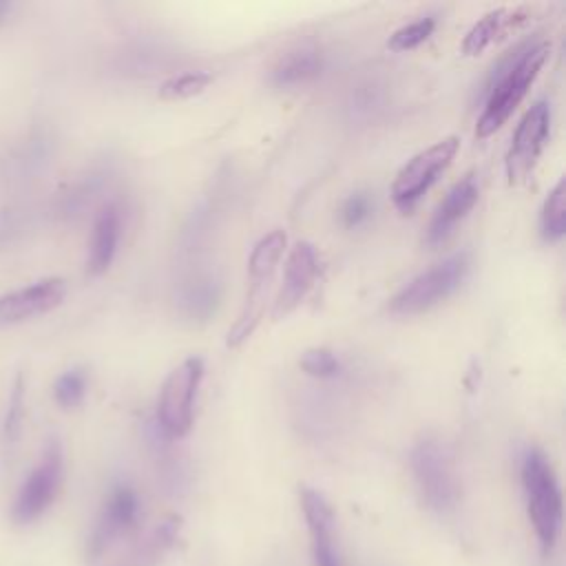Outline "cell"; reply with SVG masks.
I'll use <instances>...</instances> for the list:
<instances>
[{"label":"cell","mask_w":566,"mask_h":566,"mask_svg":"<svg viewBox=\"0 0 566 566\" xmlns=\"http://www.w3.org/2000/svg\"><path fill=\"white\" fill-rule=\"evenodd\" d=\"M548 133H551V106L546 99H537L522 115L513 133L511 146L506 150L504 168L511 186H520L531 177L548 142Z\"/></svg>","instance_id":"obj_10"},{"label":"cell","mask_w":566,"mask_h":566,"mask_svg":"<svg viewBox=\"0 0 566 566\" xmlns=\"http://www.w3.org/2000/svg\"><path fill=\"white\" fill-rule=\"evenodd\" d=\"M298 367H301L307 376L325 380V378H334V376L340 371V360H338V356H336L332 349H327V347H312V349H307V352L301 356Z\"/></svg>","instance_id":"obj_26"},{"label":"cell","mask_w":566,"mask_h":566,"mask_svg":"<svg viewBox=\"0 0 566 566\" xmlns=\"http://www.w3.org/2000/svg\"><path fill=\"white\" fill-rule=\"evenodd\" d=\"M22 418H24V378L22 374L15 376L11 394H9V402H7V411H4V420H2V433L7 440H15L22 427Z\"/></svg>","instance_id":"obj_27"},{"label":"cell","mask_w":566,"mask_h":566,"mask_svg":"<svg viewBox=\"0 0 566 566\" xmlns=\"http://www.w3.org/2000/svg\"><path fill=\"white\" fill-rule=\"evenodd\" d=\"M88 389V376L84 367H71L64 369L55 382H53V400L62 407V409H73L77 405H82L84 396Z\"/></svg>","instance_id":"obj_24"},{"label":"cell","mask_w":566,"mask_h":566,"mask_svg":"<svg viewBox=\"0 0 566 566\" xmlns=\"http://www.w3.org/2000/svg\"><path fill=\"white\" fill-rule=\"evenodd\" d=\"M436 29V18L433 15H422L418 20H411L402 27H398L389 40H387V46L391 51H411L416 46H420Z\"/></svg>","instance_id":"obj_25"},{"label":"cell","mask_w":566,"mask_h":566,"mask_svg":"<svg viewBox=\"0 0 566 566\" xmlns=\"http://www.w3.org/2000/svg\"><path fill=\"white\" fill-rule=\"evenodd\" d=\"M325 55L316 44H298L285 51L270 71V80L279 88H294L321 75Z\"/></svg>","instance_id":"obj_16"},{"label":"cell","mask_w":566,"mask_h":566,"mask_svg":"<svg viewBox=\"0 0 566 566\" xmlns=\"http://www.w3.org/2000/svg\"><path fill=\"white\" fill-rule=\"evenodd\" d=\"M321 272L318 252L310 241H296L285 259V272L281 290L274 298L272 316L283 318L294 312L316 285Z\"/></svg>","instance_id":"obj_13"},{"label":"cell","mask_w":566,"mask_h":566,"mask_svg":"<svg viewBox=\"0 0 566 566\" xmlns=\"http://www.w3.org/2000/svg\"><path fill=\"white\" fill-rule=\"evenodd\" d=\"M13 9H15V2H11V0H0V24H4V22L11 18Z\"/></svg>","instance_id":"obj_30"},{"label":"cell","mask_w":566,"mask_h":566,"mask_svg":"<svg viewBox=\"0 0 566 566\" xmlns=\"http://www.w3.org/2000/svg\"><path fill=\"white\" fill-rule=\"evenodd\" d=\"M564 197H566V188H564V179H559L548 190V195L542 203V212H539V228H542V237L546 241H559L564 237V230H566Z\"/></svg>","instance_id":"obj_22"},{"label":"cell","mask_w":566,"mask_h":566,"mask_svg":"<svg viewBox=\"0 0 566 566\" xmlns=\"http://www.w3.org/2000/svg\"><path fill=\"white\" fill-rule=\"evenodd\" d=\"M203 360L188 356L164 380L157 398L155 427L166 440H179L192 429L195 402L203 380Z\"/></svg>","instance_id":"obj_5"},{"label":"cell","mask_w":566,"mask_h":566,"mask_svg":"<svg viewBox=\"0 0 566 566\" xmlns=\"http://www.w3.org/2000/svg\"><path fill=\"white\" fill-rule=\"evenodd\" d=\"M548 51L551 46L546 40L531 38L515 44L493 64L484 84L486 91L482 113L475 122V137L484 139L506 124L539 75Z\"/></svg>","instance_id":"obj_1"},{"label":"cell","mask_w":566,"mask_h":566,"mask_svg":"<svg viewBox=\"0 0 566 566\" xmlns=\"http://www.w3.org/2000/svg\"><path fill=\"white\" fill-rule=\"evenodd\" d=\"M64 482V451L60 440H49L40 460L15 491L9 509V517L15 526H29L38 522L57 500Z\"/></svg>","instance_id":"obj_6"},{"label":"cell","mask_w":566,"mask_h":566,"mask_svg":"<svg viewBox=\"0 0 566 566\" xmlns=\"http://www.w3.org/2000/svg\"><path fill=\"white\" fill-rule=\"evenodd\" d=\"M522 491L526 500L528 522L535 531L537 544L544 555H548L562 531V489L553 471L551 460L539 449H528L520 467Z\"/></svg>","instance_id":"obj_2"},{"label":"cell","mask_w":566,"mask_h":566,"mask_svg":"<svg viewBox=\"0 0 566 566\" xmlns=\"http://www.w3.org/2000/svg\"><path fill=\"white\" fill-rule=\"evenodd\" d=\"M480 197V186L473 172L464 175L460 181L451 186V190L444 195V199L438 203L427 232H424V243L427 245H440L444 243L458 223L471 212V208L478 203Z\"/></svg>","instance_id":"obj_14"},{"label":"cell","mask_w":566,"mask_h":566,"mask_svg":"<svg viewBox=\"0 0 566 566\" xmlns=\"http://www.w3.org/2000/svg\"><path fill=\"white\" fill-rule=\"evenodd\" d=\"M139 495L130 484H115L93 522L86 539V559L97 562L104 557L113 544L126 537L139 522Z\"/></svg>","instance_id":"obj_9"},{"label":"cell","mask_w":566,"mask_h":566,"mask_svg":"<svg viewBox=\"0 0 566 566\" xmlns=\"http://www.w3.org/2000/svg\"><path fill=\"white\" fill-rule=\"evenodd\" d=\"M387 82L378 75H365L360 77L347 95L345 102V113L352 122H360V124H369L374 122L385 108H387V99H389V91H387Z\"/></svg>","instance_id":"obj_20"},{"label":"cell","mask_w":566,"mask_h":566,"mask_svg":"<svg viewBox=\"0 0 566 566\" xmlns=\"http://www.w3.org/2000/svg\"><path fill=\"white\" fill-rule=\"evenodd\" d=\"M66 296L62 276H44L18 290L0 294V327L31 321L57 307Z\"/></svg>","instance_id":"obj_12"},{"label":"cell","mask_w":566,"mask_h":566,"mask_svg":"<svg viewBox=\"0 0 566 566\" xmlns=\"http://www.w3.org/2000/svg\"><path fill=\"white\" fill-rule=\"evenodd\" d=\"M298 502L310 533L314 566H343V555L336 535V515L329 500L312 486L298 489Z\"/></svg>","instance_id":"obj_11"},{"label":"cell","mask_w":566,"mask_h":566,"mask_svg":"<svg viewBox=\"0 0 566 566\" xmlns=\"http://www.w3.org/2000/svg\"><path fill=\"white\" fill-rule=\"evenodd\" d=\"M122 239V208L115 201H106L93 217V228L88 237L86 252V272L91 276L104 274L119 248Z\"/></svg>","instance_id":"obj_15"},{"label":"cell","mask_w":566,"mask_h":566,"mask_svg":"<svg viewBox=\"0 0 566 566\" xmlns=\"http://www.w3.org/2000/svg\"><path fill=\"white\" fill-rule=\"evenodd\" d=\"M471 259L467 252H455L440 263L427 268L413 276L391 301L389 307L394 314L411 316L436 307L440 301L449 298L467 279Z\"/></svg>","instance_id":"obj_7"},{"label":"cell","mask_w":566,"mask_h":566,"mask_svg":"<svg viewBox=\"0 0 566 566\" xmlns=\"http://www.w3.org/2000/svg\"><path fill=\"white\" fill-rule=\"evenodd\" d=\"M49 137L44 133H31L24 142L11 148L2 159V179L7 184H18L35 175L49 159Z\"/></svg>","instance_id":"obj_19"},{"label":"cell","mask_w":566,"mask_h":566,"mask_svg":"<svg viewBox=\"0 0 566 566\" xmlns=\"http://www.w3.org/2000/svg\"><path fill=\"white\" fill-rule=\"evenodd\" d=\"M409 464L424 504L436 513H451L460 502V478L444 440L422 436L411 447Z\"/></svg>","instance_id":"obj_4"},{"label":"cell","mask_w":566,"mask_h":566,"mask_svg":"<svg viewBox=\"0 0 566 566\" xmlns=\"http://www.w3.org/2000/svg\"><path fill=\"white\" fill-rule=\"evenodd\" d=\"M460 150V139L447 135L431 146L416 153L394 177L391 199L400 212H411L413 206L427 195V190L438 181V177L451 166L455 153Z\"/></svg>","instance_id":"obj_8"},{"label":"cell","mask_w":566,"mask_h":566,"mask_svg":"<svg viewBox=\"0 0 566 566\" xmlns=\"http://www.w3.org/2000/svg\"><path fill=\"white\" fill-rule=\"evenodd\" d=\"M210 82H212V75L208 71H186V73L172 75L166 82H161L159 97L168 99V102L188 99V97L203 93L210 86Z\"/></svg>","instance_id":"obj_23"},{"label":"cell","mask_w":566,"mask_h":566,"mask_svg":"<svg viewBox=\"0 0 566 566\" xmlns=\"http://www.w3.org/2000/svg\"><path fill=\"white\" fill-rule=\"evenodd\" d=\"M285 248H287V237L279 228L270 230L268 234H263L252 245V252L248 256V283H250V287H248V294H245V301H243V310L239 312L234 325L228 329V338H226L228 347H232V349L239 347L256 329V325L263 316L268 285L274 276L276 265L283 259Z\"/></svg>","instance_id":"obj_3"},{"label":"cell","mask_w":566,"mask_h":566,"mask_svg":"<svg viewBox=\"0 0 566 566\" xmlns=\"http://www.w3.org/2000/svg\"><path fill=\"white\" fill-rule=\"evenodd\" d=\"M221 298V283L212 272H197L181 283L177 294L179 312L190 321H206Z\"/></svg>","instance_id":"obj_18"},{"label":"cell","mask_w":566,"mask_h":566,"mask_svg":"<svg viewBox=\"0 0 566 566\" xmlns=\"http://www.w3.org/2000/svg\"><path fill=\"white\" fill-rule=\"evenodd\" d=\"M515 13L506 11V9H493L489 13H484L464 35L460 49L464 55H480L484 49H489L493 44V40L504 33L511 24H513Z\"/></svg>","instance_id":"obj_21"},{"label":"cell","mask_w":566,"mask_h":566,"mask_svg":"<svg viewBox=\"0 0 566 566\" xmlns=\"http://www.w3.org/2000/svg\"><path fill=\"white\" fill-rule=\"evenodd\" d=\"M340 223L345 228H358L365 223L371 214V197L367 192H354L349 195L340 206Z\"/></svg>","instance_id":"obj_29"},{"label":"cell","mask_w":566,"mask_h":566,"mask_svg":"<svg viewBox=\"0 0 566 566\" xmlns=\"http://www.w3.org/2000/svg\"><path fill=\"white\" fill-rule=\"evenodd\" d=\"M179 533H181V517L166 515L144 539L133 544L111 566H157L161 555H166L179 542Z\"/></svg>","instance_id":"obj_17"},{"label":"cell","mask_w":566,"mask_h":566,"mask_svg":"<svg viewBox=\"0 0 566 566\" xmlns=\"http://www.w3.org/2000/svg\"><path fill=\"white\" fill-rule=\"evenodd\" d=\"M29 210L22 206H11L0 212V250L15 243L29 223Z\"/></svg>","instance_id":"obj_28"}]
</instances>
